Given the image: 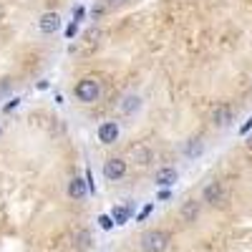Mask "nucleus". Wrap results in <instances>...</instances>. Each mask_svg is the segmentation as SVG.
Segmentation results:
<instances>
[{
	"instance_id": "obj_1",
	"label": "nucleus",
	"mask_w": 252,
	"mask_h": 252,
	"mask_svg": "<svg viewBox=\"0 0 252 252\" xmlns=\"http://www.w3.org/2000/svg\"><path fill=\"white\" fill-rule=\"evenodd\" d=\"M73 94H76V98L83 101V103H94V101H98V96H101V83H98V78L86 76V78H81V81L76 83Z\"/></svg>"
},
{
	"instance_id": "obj_2",
	"label": "nucleus",
	"mask_w": 252,
	"mask_h": 252,
	"mask_svg": "<svg viewBox=\"0 0 252 252\" xmlns=\"http://www.w3.org/2000/svg\"><path fill=\"white\" fill-rule=\"evenodd\" d=\"M169 245V235L161 232V229H149V232L141 235V250L144 252H164Z\"/></svg>"
},
{
	"instance_id": "obj_3",
	"label": "nucleus",
	"mask_w": 252,
	"mask_h": 252,
	"mask_svg": "<svg viewBox=\"0 0 252 252\" xmlns=\"http://www.w3.org/2000/svg\"><path fill=\"white\" fill-rule=\"evenodd\" d=\"M126 174V161L124 159H109V161H103V177L106 179H111V182H116V179H121Z\"/></svg>"
},
{
	"instance_id": "obj_4",
	"label": "nucleus",
	"mask_w": 252,
	"mask_h": 252,
	"mask_svg": "<svg viewBox=\"0 0 252 252\" xmlns=\"http://www.w3.org/2000/svg\"><path fill=\"white\" fill-rule=\"evenodd\" d=\"M98 141H103V144H114L116 139H119V134H121V129H119V124L116 121H103L101 126H98Z\"/></svg>"
},
{
	"instance_id": "obj_5",
	"label": "nucleus",
	"mask_w": 252,
	"mask_h": 252,
	"mask_svg": "<svg viewBox=\"0 0 252 252\" xmlns=\"http://www.w3.org/2000/svg\"><path fill=\"white\" fill-rule=\"evenodd\" d=\"M38 28H40V33H56L61 28V15L58 13H43L38 20Z\"/></svg>"
},
{
	"instance_id": "obj_6",
	"label": "nucleus",
	"mask_w": 252,
	"mask_h": 252,
	"mask_svg": "<svg viewBox=\"0 0 252 252\" xmlns=\"http://www.w3.org/2000/svg\"><path fill=\"white\" fill-rule=\"evenodd\" d=\"M86 194H89V184H86V179L73 177V179L68 182V197H71V199H86Z\"/></svg>"
},
{
	"instance_id": "obj_7",
	"label": "nucleus",
	"mask_w": 252,
	"mask_h": 252,
	"mask_svg": "<svg viewBox=\"0 0 252 252\" xmlns=\"http://www.w3.org/2000/svg\"><path fill=\"white\" fill-rule=\"evenodd\" d=\"M204 202H209V204H222L224 202V189H222L220 182H212V184L204 187Z\"/></svg>"
},
{
	"instance_id": "obj_8",
	"label": "nucleus",
	"mask_w": 252,
	"mask_h": 252,
	"mask_svg": "<svg viewBox=\"0 0 252 252\" xmlns=\"http://www.w3.org/2000/svg\"><path fill=\"white\" fill-rule=\"evenodd\" d=\"M177 179H179V174H177V169H172V166H164V169H159L157 177H154V182L159 187H172Z\"/></svg>"
},
{
	"instance_id": "obj_9",
	"label": "nucleus",
	"mask_w": 252,
	"mask_h": 252,
	"mask_svg": "<svg viewBox=\"0 0 252 252\" xmlns=\"http://www.w3.org/2000/svg\"><path fill=\"white\" fill-rule=\"evenodd\" d=\"M129 215H131V209L126 207V204H119V207L111 209V220H114V224H126V222H129Z\"/></svg>"
},
{
	"instance_id": "obj_10",
	"label": "nucleus",
	"mask_w": 252,
	"mask_h": 252,
	"mask_svg": "<svg viewBox=\"0 0 252 252\" xmlns=\"http://www.w3.org/2000/svg\"><path fill=\"white\" fill-rule=\"evenodd\" d=\"M131 157H134L136 164H141V166H146V164L152 161V152L146 149V146H134V149H131Z\"/></svg>"
},
{
	"instance_id": "obj_11",
	"label": "nucleus",
	"mask_w": 252,
	"mask_h": 252,
	"mask_svg": "<svg viewBox=\"0 0 252 252\" xmlns=\"http://www.w3.org/2000/svg\"><path fill=\"white\" fill-rule=\"evenodd\" d=\"M139 106H141V98L134 96V94H131V96H126V98L121 101V111H124V114H134Z\"/></svg>"
},
{
	"instance_id": "obj_12",
	"label": "nucleus",
	"mask_w": 252,
	"mask_h": 252,
	"mask_svg": "<svg viewBox=\"0 0 252 252\" xmlns=\"http://www.w3.org/2000/svg\"><path fill=\"white\" fill-rule=\"evenodd\" d=\"M229 119H232V109H229V106H217V111H215V124H217V126H227Z\"/></svg>"
},
{
	"instance_id": "obj_13",
	"label": "nucleus",
	"mask_w": 252,
	"mask_h": 252,
	"mask_svg": "<svg viewBox=\"0 0 252 252\" xmlns=\"http://www.w3.org/2000/svg\"><path fill=\"white\" fill-rule=\"evenodd\" d=\"M197 215H199V204H197V202H187L184 209H182V217H184L187 222H194Z\"/></svg>"
},
{
	"instance_id": "obj_14",
	"label": "nucleus",
	"mask_w": 252,
	"mask_h": 252,
	"mask_svg": "<svg viewBox=\"0 0 252 252\" xmlns=\"http://www.w3.org/2000/svg\"><path fill=\"white\" fill-rule=\"evenodd\" d=\"M202 149H204L202 139H192V141H189V146H187V154L189 157H197V154H202Z\"/></svg>"
},
{
	"instance_id": "obj_15",
	"label": "nucleus",
	"mask_w": 252,
	"mask_h": 252,
	"mask_svg": "<svg viewBox=\"0 0 252 252\" xmlns=\"http://www.w3.org/2000/svg\"><path fill=\"white\" fill-rule=\"evenodd\" d=\"M98 224H101V229H111V227H114L111 215H101V217H98Z\"/></svg>"
},
{
	"instance_id": "obj_16",
	"label": "nucleus",
	"mask_w": 252,
	"mask_h": 252,
	"mask_svg": "<svg viewBox=\"0 0 252 252\" xmlns=\"http://www.w3.org/2000/svg\"><path fill=\"white\" fill-rule=\"evenodd\" d=\"M149 215H152V204H146V207L141 209V212H139V217H136V220L141 222V220H146V217H149Z\"/></svg>"
},
{
	"instance_id": "obj_17",
	"label": "nucleus",
	"mask_w": 252,
	"mask_h": 252,
	"mask_svg": "<svg viewBox=\"0 0 252 252\" xmlns=\"http://www.w3.org/2000/svg\"><path fill=\"white\" fill-rule=\"evenodd\" d=\"M76 31H78V23H76V20H73V23L66 28V38H73L76 35Z\"/></svg>"
},
{
	"instance_id": "obj_18",
	"label": "nucleus",
	"mask_w": 252,
	"mask_h": 252,
	"mask_svg": "<svg viewBox=\"0 0 252 252\" xmlns=\"http://www.w3.org/2000/svg\"><path fill=\"white\" fill-rule=\"evenodd\" d=\"M250 129H252V116H250V119H247V121H245V124H242V126H240V134H242V136H245V134H247V131H250Z\"/></svg>"
},
{
	"instance_id": "obj_19",
	"label": "nucleus",
	"mask_w": 252,
	"mask_h": 252,
	"mask_svg": "<svg viewBox=\"0 0 252 252\" xmlns=\"http://www.w3.org/2000/svg\"><path fill=\"white\" fill-rule=\"evenodd\" d=\"M83 13H86V10H83L81 5H78V8H73V20H76V23H78V20L83 18Z\"/></svg>"
},
{
	"instance_id": "obj_20",
	"label": "nucleus",
	"mask_w": 252,
	"mask_h": 252,
	"mask_svg": "<svg viewBox=\"0 0 252 252\" xmlns=\"http://www.w3.org/2000/svg\"><path fill=\"white\" fill-rule=\"evenodd\" d=\"M18 103H20V98H15V101H10V103H8V106H5V114H10V111H13V109L18 106Z\"/></svg>"
},
{
	"instance_id": "obj_21",
	"label": "nucleus",
	"mask_w": 252,
	"mask_h": 252,
	"mask_svg": "<svg viewBox=\"0 0 252 252\" xmlns=\"http://www.w3.org/2000/svg\"><path fill=\"white\" fill-rule=\"evenodd\" d=\"M0 134H3V129H0Z\"/></svg>"
}]
</instances>
